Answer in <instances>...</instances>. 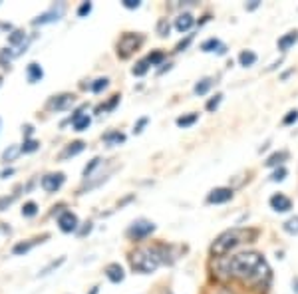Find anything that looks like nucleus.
Returning a JSON list of instances; mask_svg holds the SVG:
<instances>
[{
  "instance_id": "1",
  "label": "nucleus",
  "mask_w": 298,
  "mask_h": 294,
  "mask_svg": "<svg viewBox=\"0 0 298 294\" xmlns=\"http://www.w3.org/2000/svg\"><path fill=\"white\" fill-rule=\"evenodd\" d=\"M227 278H237L246 284H257L270 276V268L263 255L259 253H240L223 263Z\"/></svg>"
},
{
  "instance_id": "2",
  "label": "nucleus",
  "mask_w": 298,
  "mask_h": 294,
  "mask_svg": "<svg viewBox=\"0 0 298 294\" xmlns=\"http://www.w3.org/2000/svg\"><path fill=\"white\" fill-rule=\"evenodd\" d=\"M165 253H167L165 247H143V249H137L131 255V266L137 272H143V274L153 272V270H157L159 265H163L167 261Z\"/></svg>"
},
{
  "instance_id": "3",
  "label": "nucleus",
  "mask_w": 298,
  "mask_h": 294,
  "mask_svg": "<svg viewBox=\"0 0 298 294\" xmlns=\"http://www.w3.org/2000/svg\"><path fill=\"white\" fill-rule=\"evenodd\" d=\"M257 233L255 231H244V229H229V231H225V233H221L217 238H215V242L211 244V253H213V257H225L231 249H235L237 244H240L242 240H246V238H251V236H255Z\"/></svg>"
},
{
  "instance_id": "4",
  "label": "nucleus",
  "mask_w": 298,
  "mask_h": 294,
  "mask_svg": "<svg viewBox=\"0 0 298 294\" xmlns=\"http://www.w3.org/2000/svg\"><path fill=\"white\" fill-rule=\"evenodd\" d=\"M141 44V36H137V34H123L121 36V40H119V44H118V48H119V54L125 58V56H129L135 48Z\"/></svg>"
},
{
  "instance_id": "5",
  "label": "nucleus",
  "mask_w": 298,
  "mask_h": 294,
  "mask_svg": "<svg viewBox=\"0 0 298 294\" xmlns=\"http://www.w3.org/2000/svg\"><path fill=\"white\" fill-rule=\"evenodd\" d=\"M64 181H66L64 173H48L42 177V189L48 193H56L64 185Z\"/></svg>"
},
{
  "instance_id": "6",
  "label": "nucleus",
  "mask_w": 298,
  "mask_h": 294,
  "mask_svg": "<svg viewBox=\"0 0 298 294\" xmlns=\"http://www.w3.org/2000/svg\"><path fill=\"white\" fill-rule=\"evenodd\" d=\"M153 231H155V225H153V223L141 219V221H135V223L129 227L127 235L133 236V238H143V236H147V235H151Z\"/></svg>"
},
{
  "instance_id": "7",
  "label": "nucleus",
  "mask_w": 298,
  "mask_h": 294,
  "mask_svg": "<svg viewBox=\"0 0 298 294\" xmlns=\"http://www.w3.org/2000/svg\"><path fill=\"white\" fill-rule=\"evenodd\" d=\"M231 199H233V191H231V189H227V187L213 189V191L209 193V197H207V201H209V203H215V205H219V203H227V201H231Z\"/></svg>"
},
{
  "instance_id": "8",
  "label": "nucleus",
  "mask_w": 298,
  "mask_h": 294,
  "mask_svg": "<svg viewBox=\"0 0 298 294\" xmlns=\"http://www.w3.org/2000/svg\"><path fill=\"white\" fill-rule=\"evenodd\" d=\"M58 225L64 233H72L78 229V217L72 213V211H64L60 217H58Z\"/></svg>"
},
{
  "instance_id": "9",
  "label": "nucleus",
  "mask_w": 298,
  "mask_h": 294,
  "mask_svg": "<svg viewBox=\"0 0 298 294\" xmlns=\"http://www.w3.org/2000/svg\"><path fill=\"white\" fill-rule=\"evenodd\" d=\"M62 12H64V4H62L58 10H56V6H54V8H50L48 12L40 14L38 18H34V22H32V24H48V22H56V20H60Z\"/></svg>"
},
{
  "instance_id": "10",
  "label": "nucleus",
  "mask_w": 298,
  "mask_h": 294,
  "mask_svg": "<svg viewBox=\"0 0 298 294\" xmlns=\"http://www.w3.org/2000/svg\"><path fill=\"white\" fill-rule=\"evenodd\" d=\"M270 207H272L274 211H278V213H284V211H290L292 201L278 193V195H272V197H270Z\"/></svg>"
},
{
  "instance_id": "11",
  "label": "nucleus",
  "mask_w": 298,
  "mask_h": 294,
  "mask_svg": "<svg viewBox=\"0 0 298 294\" xmlns=\"http://www.w3.org/2000/svg\"><path fill=\"white\" fill-rule=\"evenodd\" d=\"M74 104V95L72 93H62V95H56L52 102H50V108L52 110H66Z\"/></svg>"
},
{
  "instance_id": "12",
  "label": "nucleus",
  "mask_w": 298,
  "mask_h": 294,
  "mask_svg": "<svg viewBox=\"0 0 298 294\" xmlns=\"http://www.w3.org/2000/svg\"><path fill=\"white\" fill-rule=\"evenodd\" d=\"M89 123H91V119H89V116H88V114H84V112H76V114L72 116V125H74V129H76V131H84V129H88V127H89Z\"/></svg>"
},
{
  "instance_id": "13",
  "label": "nucleus",
  "mask_w": 298,
  "mask_h": 294,
  "mask_svg": "<svg viewBox=\"0 0 298 294\" xmlns=\"http://www.w3.org/2000/svg\"><path fill=\"white\" fill-rule=\"evenodd\" d=\"M106 276L112 280V282H121L123 278H125V272H123V268L118 265V263H114V265H110L108 268H106Z\"/></svg>"
},
{
  "instance_id": "14",
  "label": "nucleus",
  "mask_w": 298,
  "mask_h": 294,
  "mask_svg": "<svg viewBox=\"0 0 298 294\" xmlns=\"http://www.w3.org/2000/svg\"><path fill=\"white\" fill-rule=\"evenodd\" d=\"M84 141H74V143H70L66 149L60 153V159H68V157H74V155H78V153H82L84 151Z\"/></svg>"
},
{
  "instance_id": "15",
  "label": "nucleus",
  "mask_w": 298,
  "mask_h": 294,
  "mask_svg": "<svg viewBox=\"0 0 298 294\" xmlns=\"http://www.w3.org/2000/svg\"><path fill=\"white\" fill-rule=\"evenodd\" d=\"M193 16L189 14V12H183V14H179L177 16V20H175V28L179 30V32H187L191 26H193Z\"/></svg>"
},
{
  "instance_id": "16",
  "label": "nucleus",
  "mask_w": 298,
  "mask_h": 294,
  "mask_svg": "<svg viewBox=\"0 0 298 294\" xmlns=\"http://www.w3.org/2000/svg\"><path fill=\"white\" fill-rule=\"evenodd\" d=\"M26 74H28V82H30V84H36V82H40V80H42V76H44L42 68H40L36 62H32V64L28 66Z\"/></svg>"
},
{
  "instance_id": "17",
  "label": "nucleus",
  "mask_w": 298,
  "mask_h": 294,
  "mask_svg": "<svg viewBox=\"0 0 298 294\" xmlns=\"http://www.w3.org/2000/svg\"><path fill=\"white\" fill-rule=\"evenodd\" d=\"M296 38H298V32H288L286 36H282L278 40V48H280V50H288V48L296 42Z\"/></svg>"
},
{
  "instance_id": "18",
  "label": "nucleus",
  "mask_w": 298,
  "mask_h": 294,
  "mask_svg": "<svg viewBox=\"0 0 298 294\" xmlns=\"http://www.w3.org/2000/svg\"><path fill=\"white\" fill-rule=\"evenodd\" d=\"M238 62H240V66H253L257 62V54L251 52V50H244V52H240Z\"/></svg>"
},
{
  "instance_id": "19",
  "label": "nucleus",
  "mask_w": 298,
  "mask_h": 294,
  "mask_svg": "<svg viewBox=\"0 0 298 294\" xmlns=\"http://www.w3.org/2000/svg\"><path fill=\"white\" fill-rule=\"evenodd\" d=\"M211 86H213V80H211V78H205V80H201V82L195 86V93H197V95H205V93L211 89Z\"/></svg>"
},
{
  "instance_id": "20",
  "label": "nucleus",
  "mask_w": 298,
  "mask_h": 294,
  "mask_svg": "<svg viewBox=\"0 0 298 294\" xmlns=\"http://www.w3.org/2000/svg\"><path fill=\"white\" fill-rule=\"evenodd\" d=\"M286 157H288V153H286V151H278V153H272V155H270V157L267 159V165H268V167L280 165V163H282V161H284Z\"/></svg>"
},
{
  "instance_id": "21",
  "label": "nucleus",
  "mask_w": 298,
  "mask_h": 294,
  "mask_svg": "<svg viewBox=\"0 0 298 294\" xmlns=\"http://www.w3.org/2000/svg\"><path fill=\"white\" fill-rule=\"evenodd\" d=\"M197 119H199V116H197V114L181 116V118H177V125H179V127H189V125H193Z\"/></svg>"
},
{
  "instance_id": "22",
  "label": "nucleus",
  "mask_w": 298,
  "mask_h": 294,
  "mask_svg": "<svg viewBox=\"0 0 298 294\" xmlns=\"http://www.w3.org/2000/svg\"><path fill=\"white\" fill-rule=\"evenodd\" d=\"M104 141H106V143H123V141H125V135L119 133V131H110V133L104 135Z\"/></svg>"
},
{
  "instance_id": "23",
  "label": "nucleus",
  "mask_w": 298,
  "mask_h": 294,
  "mask_svg": "<svg viewBox=\"0 0 298 294\" xmlns=\"http://www.w3.org/2000/svg\"><path fill=\"white\" fill-rule=\"evenodd\" d=\"M215 48H219V50L223 48V46H221V42H219L217 38H209L207 42H203V44H201V50H203V52H213Z\"/></svg>"
},
{
  "instance_id": "24",
  "label": "nucleus",
  "mask_w": 298,
  "mask_h": 294,
  "mask_svg": "<svg viewBox=\"0 0 298 294\" xmlns=\"http://www.w3.org/2000/svg\"><path fill=\"white\" fill-rule=\"evenodd\" d=\"M34 242H36V240H30V242H18V244H14L12 253H14V255H24V253H28V251L34 247Z\"/></svg>"
},
{
  "instance_id": "25",
  "label": "nucleus",
  "mask_w": 298,
  "mask_h": 294,
  "mask_svg": "<svg viewBox=\"0 0 298 294\" xmlns=\"http://www.w3.org/2000/svg\"><path fill=\"white\" fill-rule=\"evenodd\" d=\"M38 147H40V143H38L36 139H26V141L22 143L20 149H22V153H32V151L38 149Z\"/></svg>"
},
{
  "instance_id": "26",
  "label": "nucleus",
  "mask_w": 298,
  "mask_h": 294,
  "mask_svg": "<svg viewBox=\"0 0 298 294\" xmlns=\"http://www.w3.org/2000/svg\"><path fill=\"white\" fill-rule=\"evenodd\" d=\"M284 231L290 233V235H298V217H290L284 223Z\"/></svg>"
},
{
  "instance_id": "27",
  "label": "nucleus",
  "mask_w": 298,
  "mask_h": 294,
  "mask_svg": "<svg viewBox=\"0 0 298 294\" xmlns=\"http://www.w3.org/2000/svg\"><path fill=\"white\" fill-rule=\"evenodd\" d=\"M24 38H26V34H24V30H14L10 36H8V44H12V46H16V44H20V42H24Z\"/></svg>"
},
{
  "instance_id": "28",
  "label": "nucleus",
  "mask_w": 298,
  "mask_h": 294,
  "mask_svg": "<svg viewBox=\"0 0 298 294\" xmlns=\"http://www.w3.org/2000/svg\"><path fill=\"white\" fill-rule=\"evenodd\" d=\"M36 213H38V205H36L34 201L24 203V207H22V215H24V217H34Z\"/></svg>"
},
{
  "instance_id": "29",
  "label": "nucleus",
  "mask_w": 298,
  "mask_h": 294,
  "mask_svg": "<svg viewBox=\"0 0 298 294\" xmlns=\"http://www.w3.org/2000/svg\"><path fill=\"white\" fill-rule=\"evenodd\" d=\"M18 153H22V149H20V147H16V145H12V147H8V149L2 153V159L4 161H12Z\"/></svg>"
},
{
  "instance_id": "30",
  "label": "nucleus",
  "mask_w": 298,
  "mask_h": 294,
  "mask_svg": "<svg viewBox=\"0 0 298 294\" xmlns=\"http://www.w3.org/2000/svg\"><path fill=\"white\" fill-rule=\"evenodd\" d=\"M147 70H149V62L141 60V62H137L133 66V76H143V74H147Z\"/></svg>"
},
{
  "instance_id": "31",
  "label": "nucleus",
  "mask_w": 298,
  "mask_h": 294,
  "mask_svg": "<svg viewBox=\"0 0 298 294\" xmlns=\"http://www.w3.org/2000/svg\"><path fill=\"white\" fill-rule=\"evenodd\" d=\"M104 88H108V78H97L93 84H91V91H102Z\"/></svg>"
},
{
  "instance_id": "32",
  "label": "nucleus",
  "mask_w": 298,
  "mask_h": 294,
  "mask_svg": "<svg viewBox=\"0 0 298 294\" xmlns=\"http://www.w3.org/2000/svg\"><path fill=\"white\" fill-rule=\"evenodd\" d=\"M64 261H66L64 257H60L58 261H52V263H50V265H48V266H46V268H44V270H42L40 274H42V276H46V274H50V270H54V268H58V266H60V265H62Z\"/></svg>"
},
{
  "instance_id": "33",
  "label": "nucleus",
  "mask_w": 298,
  "mask_h": 294,
  "mask_svg": "<svg viewBox=\"0 0 298 294\" xmlns=\"http://www.w3.org/2000/svg\"><path fill=\"white\" fill-rule=\"evenodd\" d=\"M16 199V195H10V197H0V211L8 209V205H12Z\"/></svg>"
},
{
  "instance_id": "34",
  "label": "nucleus",
  "mask_w": 298,
  "mask_h": 294,
  "mask_svg": "<svg viewBox=\"0 0 298 294\" xmlns=\"http://www.w3.org/2000/svg\"><path fill=\"white\" fill-rule=\"evenodd\" d=\"M157 32H159V36H167L169 34V22L163 18V20H159V24H157Z\"/></svg>"
},
{
  "instance_id": "35",
  "label": "nucleus",
  "mask_w": 298,
  "mask_h": 294,
  "mask_svg": "<svg viewBox=\"0 0 298 294\" xmlns=\"http://www.w3.org/2000/svg\"><path fill=\"white\" fill-rule=\"evenodd\" d=\"M161 60H163V52H153V54H149V58H147V62L151 64V66L159 64Z\"/></svg>"
},
{
  "instance_id": "36",
  "label": "nucleus",
  "mask_w": 298,
  "mask_h": 294,
  "mask_svg": "<svg viewBox=\"0 0 298 294\" xmlns=\"http://www.w3.org/2000/svg\"><path fill=\"white\" fill-rule=\"evenodd\" d=\"M91 12V2H82L78 8V16H88Z\"/></svg>"
},
{
  "instance_id": "37",
  "label": "nucleus",
  "mask_w": 298,
  "mask_h": 294,
  "mask_svg": "<svg viewBox=\"0 0 298 294\" xmlns=\"http://www.w3.org/2000/svg\"><path fill=\"white\" fill-rule=\"evenodd\" d=\"M221 97H223V95H221V93H217V95L213 97V100L207 104V110H209V112H215V110H217V106L221 104Z\"/></svg>"
},
{
  "instance_id": "38",
  "label": "nucleus",
  "mask_w": 298,
  "mask_h": 294,
  "mask_svg": "<svg viewBox=\"0 0 298 294\" xmlns=\"http://www.w3.org/2000/svg\"><path fill=\"white\" fill-rule=\"evenodd\" d=\"M99 161H102V159H99V157L91 159V163H89V165H86V169H84V175L88 177V175H89V173H91V171H93V169H95V167L99 165Z\"/></svg>"
},
{
  "instance_id": "39",
  "label": "nucleus",
  "mask_w": 298,
  "mask_h": 294,
  "mask_svg": "<svg viewBox=\"0 0 298 294\" xmlns=\"http://www.w3.org/2000/svg\"><path fill=\"white\" fill-rule=\"evenodd\" d=\"M284 177H286V169H284V167H280V169H276V171L272 173V177H270V179H272V181H282Z\"/></svg>"
},
{
  "instance_id": "40",
  "label": "nucleus",
  "mask_w": 298,
  "mask_h": 294,
  "mask_svg": "<svg viewBox=\"0 0 298 294\" xmlns=\"http://www.w3.org/2000/svg\"><path fill=\"white\" fill-rule=\"evenodd\" d=\"M123 6L129 8V10H133V8H139L141 2H139V0H123Z\"/></svg>"
},
{
  "instance_id": "41",
  "label": "nucleus",
  "mask_w": 298,
  "mask_h": 294,
  "mask_svg": "<svg viewBox=\"0 0 298 294\" xmlns=\"http://www.w3.org/2000/svg\"><path fill=\"white\" fill-rule=\"evenodd\" d=\"M296 119H298V112L294 110V112H288V116L284 118V123L288 125V123H292V121H296Z\"/></svg>"
},
{
  "instance_id": "42",
  "label": "nucleus",
  "mask_w": 298,
  "mask_h": 294,
  "mask_svg": "<svg viewBox=\"0 0 298 294\" xmlns=\"http://www.w3.org/2000/svg\"><path fill=\"white\" fill-rule=\"evenodd\" d=\"M147 121H149L147 118H141V119L137 121V125H135V129H133V131H135V133H141V129L145 127V123H147Z\"/></svg>"
},
{
  "instance_id": "43",
  "label": "nucleus",
  "mask_w": 298,
  "mask_h": 294,
  "mask_svg": "<svg viewBox=\"0 0 298 294\" xmlns=\"http://www.w3.org/2000/svg\"><path fill=\"white\" fill-rule=\"evenodd\" d=\"M257 6H259V0H253V2H251V4H248L246 8H248V10H255Z\"/></svg>"
},
{
  "instance_id": "44",
  "label": "nucleus",
  "mask_w": 298,
  "mask_h": 294,
  "mask_svg": "<svg viewBox=\"0 0 298 294\" xmlns=\"http://www.w3.org/2000/svg\"><path fill=\"white\" fill-rule=\"evenodd\" d=\"M292 290L298 294V278H294V280H292Z\"/></svg>"
},
{
  "instance_id": "45",
  "label": "nucleus",
  "mask_w": 298,
  "mask_h": 294,
  "mask_svg": "<svg viewBox=\"0 0 298 294\" xmlns=\"http://www.w3.org/2000/svg\"><path fill=\"white\" fill-rule=\"evenodd\" d=\"M24 131H26V135H30L32 133V125H26V127H22Z\"/></svg>"
},
{
  "instance_id": "46",
  "label": "nucleus",
  "mask_w": 298,
  "mask_h": 294,
  "mask_svg": "<svg viewBox=\"0 0 298 294\" xmlns=\"http://www.w3.org/2000/svg\"><path fill=\"white\" fill-rule=\"evenodd\" d=\"M12 173H14V171H12V169H6V171H4V173H2V177H8V175H12Z\"/></svg>"
},
{
  "instance_id": "47",
  "label": "nucleus",
  "mask_w": 298,
  "mask_h": 294,
  "mask_svg": "<svg viewBox=\"0 0 298 294\" xmlns=\"http://www.w3.org/2000/svg\"><path fill=\"white\" fill-rule=\"evenodd\" d=\"M89 294H97V286H93V288H91V292H89Z\"/></svg>"
},
{
  "instance_id": "48",
  "label": "nucleus",
  "mask_w": 298,
  "mask_h": 294,
  "mask_svg": "<svg viewBox=\"0 0 298 294\" xmlns=\"http://www.w3.org/2000/svg\"><path fill=\"white\" fill-rule=\"evenodd\" d=\"M0 82H2V80H0Z\"/></svg>"
}]
</instances>
